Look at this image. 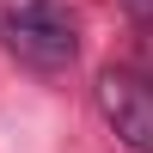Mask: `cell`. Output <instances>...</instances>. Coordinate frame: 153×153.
<instances>
[{
    "instance_id": "cell-1",
    "label": "cell",
    "mask_w": 153,
    "mask_h": 153,
    "mask_svg": "<svg viewBox=\"0 0 153 153\" xmlns=\"http://www.w3.org/2000/svg\"><path fill=\"white\" fill-rule=\"evenodd\" d=\"M0 37L31 74H68L80 61V19L61 0H0Z\"/></svg>"
},
{
    "instance_id": "cell-2",
    "label": "cell",
    "mask_w": 153,
    "mask_h": 153,
    "mask_svg": "<svg viewBox=\"0 0 153 153\" xmlns=\"http://www.w3.org/2000/svg\"><path fill=\"white\" fill-rule=\"evenodd\" d=\"M92 98H98V117L110 123V135L129 153H153V74L104 68L98 86H92Z\"/></svg>"
},
{
    "instance_id": "cell-3",
    "label": "cell",
    "mask_w": 153,
    "mask_h": 153,
    "mask_svg": "<svg viewBox=\"0 0 153 153\" xmlns=\"http://www.w3.org/2000/svg\"><path fill=\"white\" fill-rule=\"evenodd\" d=\"M123 6H129V19H135V25L153 37V0H123Z\"/></svg>"
}]
</instances>
